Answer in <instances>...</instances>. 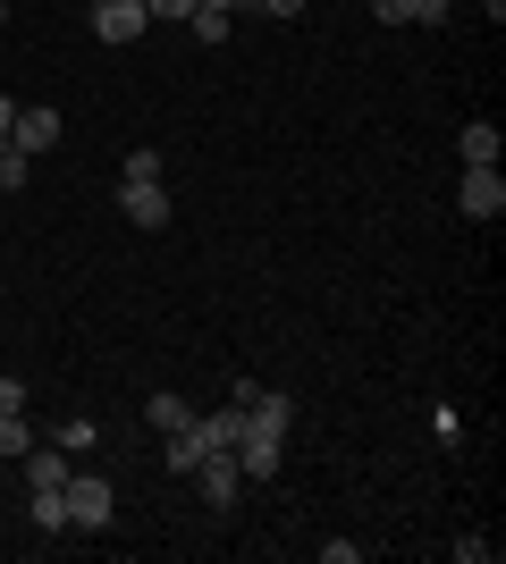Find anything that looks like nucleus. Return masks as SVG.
Here are the masks:
<instances>
[{
  "label": "nucleus",
  "instance_id": "1",
  "mask_svg": "<svg viewBox=\"0 0 506 564\" xmlns=\"http://www.w3.org/2000/svg\"><path fill=\"white\" fill-rule=\"evenodd\" d=\"M68 531H101V522L119 514V489H110V480H101V471H68Z\"/></svg>",
  "mask_w": 506,
  "mask_h": 564
},
{
  "label": "nucleus",
  "instance_id": "2",
  "mask_svg": "<svg viewBox=\"0 0 506 564\" xmlns=\"http://www.w3.org/2000/svg\"><path fill=\"white\" fill-rule=\"evenodd\" d=\"M194 489H203V506H212V514H228V506L245 497V471H237V455H228V447H212L203 464H194Z\"/></svg>",
  "mask_w": 506,
  "mask_h": 564
},
{
  "label": "nucleus",
  "instance_id": "3",
  "mask_svg": "<svg viewBox=\"0 0 506 564\" xmlns=\"http://www.w3.org/2000/svg\"><path fill=\"white\" fill-rule=\"evenodd\" d=\"M144 25H152L144 0H101V9H94V34H101V43H136Z\"/></svg>",
  "mask_w": 506,
  "mask_h": 564
},
{
  "label": "nucleus",
  "instance_id": "4",
  "mask_svg": "<svg viewBox=\"0 0 506 564\" xmlns=\"http://www.w3.org/2000/svg\"><path fill=\"white\" fill-rule=\"evenodd\" d=\"M456 203H464L473 219H498V212H506V177H498V169H464Z\"/></svg>",
  "mask_w": 506,
  "mask_h": 564
},
{
  "label": "nucleus",
  "instance_id": "5",
  "mask_svg": "<svg viewBox=\"0 0 506 564\" xmlns=\"http://www.w3.org/2000/svg\"><path fill=\"white\" fill-rule=\"evenodd\" d=\"M18 471H25V489H68L76 455H68V447H25V455H18Z\"/></svg>",
  "mask_w": 506,
  "mask_h": 564
},
{
  "label": "nucleus",
  "instance_id": "6",
  "mask_svg": "<svg viewBox=\"0 0 506 564\" xmlns=\"http://www.w3.org/2000/svg\"><path fill=\"white\" fill-rule=\"evenodd\" d=\"M9 143H18L25 161H43L51 143H60V110H18V127H9Z\"/></svg>",
  "mask_w": 506,
  "mask_h": 564
},
{
  "label": "nucleus",
  "instance_id": "7",
  "mask_svg": "<svg viewBox=\"0 0 506 564\" xmlns=\"http://www.w3.org/2000/svg\"><path fill=\"white\" fill-rule=\"evenodd\" d=\"M194 438H203V455H212V447H228V455H237V438H245V404H219V413H194Z\"/></svg>",
  "mask_w": 506,
  "mask_h": 564
},
{
  "label": "nucleus",
  "instance_id": "8",
  "mask_svg": "<svg viewBox=\"0 0 506 564\" xmlns=\"http://www.w3.org/2000/svg\"><path fill=\"white\" fill-rule=\"evenodd\" d=\"M119 212L136 219V228L161 236V228H169V194H161V186H119Z\"/></svg>",
  "mask_w": 506,
  "mask_h": 564
},
{
  "label": "nucleus",
  "instance_id": "9",
  "mask_svg": "<svg viewBox=\"0 0 506 564\" xmlns=\"http://www.w3.org/2000/svg\"><path fill=\"white\" fill-rule=\"evenodd\" d=\"M498 127H489V118H473V127H464V135H456V152H464V169H498Z\"/></svg>",
  "mask_w": 506,
  "mask_h": 564
},
{
  "label": "nucleus",
  "instance_id": "10",
  "mask_svg": "<svg viewBox=\"0 0 506 564\" xmlns=\"http://www.w3.org/2000/svg\"><path fill=\"white\" fill-rule=\"evenodd\" d=\"M144 413H152V430H161V438H177V430L194 422V404H186V397H152Z\"/></svg>",
  "mask_w": 506,
  "mask_h": 564
},
{
  "label": "nucleus",
  "instance_id": "11",
  "mask_svg": "<svg viewBox=\"0 0 506 564\" xmlns=\"http://www.w3.org/2000/svg\"><path fill=\"white\" fill-rule=\"evenodd\" d=\"M228 18H237V9H212V0H194V43H228Z\"/></svg>",
  "mask_w": 506,
  "mask_h": 564
},
{
  "label": "nucleus",
  "instance_id": "12",
  "mask_svg": "<svg viewBox=\"0 0 506 564\" xmlns=\"http://www.w3.org/2000/svg\"><path fill=\"white\" fill-rule=\"evenodd\" d=\"M119 186H161V152H152V143H136V152H127Z\"/></svg>",
  "mask_w": 506,
  "mask_h": 564
},
{
  "label": "nucleus",
  "instance_id": "13",
  "mask_svg": "<svg viewBox=\"0 0 506 564\" xmlns=\"http://www.w3.org/2000/svg\"><path fill=\"white\" fill-rule=\"evenodd\" d=\"M161 464H169V471H194V464H203V438H194V422H186V430H177V438L161 447Z\"/></svg>",
  "mask_w": 506,
  "mask_h": 564
},
{
  "label": "nucleus",
  "instance_id": "14",
  "mask_svg": "<svg viewBox=\"0 0 506 564\" xmlns=\"http://www.w3.org/2000/svg\"><path fill=\"white\" fill-rule=\"evenodd\" d=\"M25 447H34V430H25V413H0V464H18Z\"/></svg>",
  "mask_w": 506,
  "mask_h": 564
},
{
  "label": "nucleus",
  "instance_id": "15",
  "mask_svg": "<svg viewBox=\"0 0 506 564\" xmlns=\"http://www.w3.org/2000/svg\"><path fill=\"white\" fill-rule=\"evenodd\" d=\"M94 438H101V430L85 422V413H68V422L51 430V447H68V455H85V447H94Z\"/></svg>",
  "mask_w": 506,
  "mask_h": 564
},
{
  "label": "nucleus",
  "instance_id": "16",
  "mask_svg": "<svg viewBox=\"0 0 506 564\" xmlns=\"http://www.w3.org/2000/svg\"><path fill=\"white\" fill-rule=\"evenodd\" d=\"M34 531H68V497L60 489H34Z\"/></svg>",
  "mask_w": 506,
  "mask_h": 564
},
{
  "label": "nucleus",
  "instance_id": "17",
  "mask_svg": "<svg viewBox=\"0 0 506 564\" xmlns=\"http://www.w3.org/2000/svg\"><path fill=\"white\" fill-rule=\"evenodd\" d=\"M25 169H34V161H25V152H18V143H0V186H9V194H18V186H25Z\"/></svg>",
  "mask_w": 506,
  "mask_h": 564
},
{
  "label": "nucleus",
  "instance_id": "18",
  "mask_svg": "<svg viewBox=\"0 0 506 564\" xmlns=\"http://www.w3.org/2000/svg\"><path fill=\"white\" fill-rule=\"evenodd\" d=\"M372 18L380 25H413V0H372Z\"/></svg>",
  "mask_w": 506,
  "mask_h": 564
},
{
  "label": "nucleus",
  "instance_id": "19",
  "mask_svg": "<svg viewBox=\"0 0 506 564\" xmlns=\"http://www.w3.org/2000/svg\"><path fill=\"white\" fill-rule=\"evenodd\" d=\"M144 9H152V18H177V25L194 18V0H144Z\"/></svg>",
  "mask_w": 506,
  "mask_h": 564
},
{
  "label": "nucleus",
  "instance_id": "20",
  "mask_svg": "<svg viewBox=\"0 0 506 564\" xmlns=\"http://www.w3.org/2000/svg\"><path fill=\"white\" fill-rule=\"evenodd\" d=\"M0 413H25V388H18L9 371H0Z\"/></svg>",
  "mask_w": 506,
  "mask_h": 564
},
{
  "label": "nucleus",
  "instance_id": "21",
  "mask_svg": "<svg viewBox=\"0 0 506 564\" xmlns=\"http://www.w3.org/2000/svg\"><path fill=\"white\" fill-rule=\"evenodd\" d=\"M448 9H456V0H413V18H422V25H439Z\"/></svg>",
  "mask_w": 506,
  "mask_h": 564
},
{
  "label": "nucleus",
  "instance_id": "22",
  "mask_svg": "<svg viewBox=\"0 0 506 564\" xmlns=\"http://www.w3.org/2000/svg\"><path fill=\"white\" fill-rule=\"evenodd\" d=\"M254 9H270V18H295V9H304V0H254Z\"/></svg>",
  "mask_w": 506,
  "mask_h": 564
},
{
  "label": "nucleus",
  "instance_id": "23",
  "mask_svg": "<svg viewBox=\"0 0 506 564\" xmlns=\"http://www.w3.org/2000/svg\"><path fill=\"white\" fill-rule=\"evenodd\" d=\"M9 127H18V101H9V94H0V143H9Z\"/></svg>",
  "mask_w": 506,
  "mask_h": 564
},
{
  "label": "nucleus",
  "instance_id": "24",
  "mask_svg": "<svg viewBox=\"0 0 506 564\" xmlns=\"http://www.w3.org/2000/svg\"><path fill=\"white\" fill-rule=\"evenodd\" d=\"M212 9H237V0H212Z\"/></svg>",
  "mask_w": 506,
  "mask_h": 564
},
{
  "label": "nucleus",
  "instance_id": "25",
  "mask_svg": "<svg viewBox=\"0 0 506 564\" xmlns=\"http://www.w3.org/2000/svg\"><path fill=\"white\" fill-rule=\"evenodd\" d=\"M0 18H9V9H0Z\"/></svg>",
  "mask_w": 506,
  "mask_h": 564
},
{
  "label": "nucleus",
  "instance_id": "26",
  "mask_svg": "<svg viewBox=\"0 0 506 564\" xmlns=\"http://www.w3.org/2000/svg\"><path fill=\"white\" fill-rule=\"evenodd\" d=\"M94 9H101V0H94Z\"/></svg>",
  "mask_w": 506,
  "mask_h": 564
}]
</instances>
